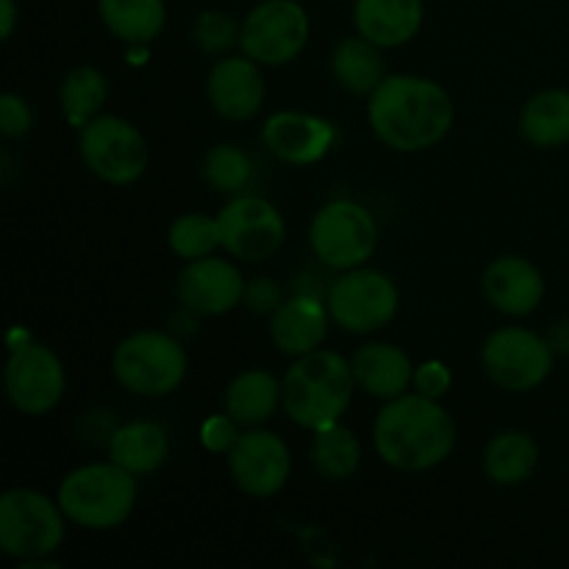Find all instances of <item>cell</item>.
Here are the masks:
<instances>
[{
	"instance_id": "obj_1",
	"label": "cell",
	"mask_w": 569,
	"mask_h": 569,
	"mask_svg": "<svg viewBox=\"0 0 569 569\" xmlns=\"http://www.w3.org/2000/svg\"><path fill=\"white\" fill-rule=\"evenodd\" d=\"M367 120L389 150L422 153L448 137L456 109L448 89L431 78L387 76L367 98Z\"/></svg>"
},
{
	"instance_id": "obj_2",
	"label": "cell",
	"mask_w": 569,
	"mask_h": 569,
	"mask_svg": "<svg viewBox=\"0 0 569 569\" xmlns=\"http://www.w3.org/2000/svg\"><path fill=\"white\" fill-rule=\"evenodd\" d=\"M372 442L395 470L426 472L453 453L456 422L439 400L420 392L400 395L378 411Z\"/></svg>"
},
{
	"instance_id": "obj_3",
	"label": "cell",
	"mask_w": 569,
	"mask_h": 569,
	"mask_svg": "<svg viewBox=\"0 0 569 569\" xmlns=\"http://www.w3.org/2000/svg\"><path fill=\"white\" fill-rule=\"evenodd\" d=\"M356 376L348 359L333 350H311L295 359L283 376V411L295 426L306 431H320L342 420L353 403Z\"/></svg>"
},
{
	"instance_id": "obj_4",
	"label": "cell",
	"mask_w": 569,
	"mask_h": 569,
	"mask_svg": "<svg viewBox=\"0 0 569 569\" xmlns=\"http://www.w3.org/2000/svg\"><path fill=\"white\" fill-rule=\"evenodd\" d=\"M137 495V476L117 467L114 461H106L78 467L64 476L56 500L72 526L87 531H111L133 515Z\"/></svg>"
},
{
	"instance_id": "obj_5",
	"label": "cell",
	"mask_w": 569,
	"mask_h": 569,
	"mask_svg": "<svg viewBox=\"0 0 569 569\" xmlns=\"http://www.w3.org/2000/svg\"><path fill=\"white\" fill-rule=\"evenodd\" d=\"M111 370L126 392L139 398H167L187 378L189 359L172 333L137 331L117 345Z\"/></svg>"
},
{
	"instance_id": "obj_6",
	"label": "cell",
	"mask_w": 569,
	"mask_h": 569,
	"mask_svg": "<svg viewBox=\"0 0 569 569\" xmlns=\"http://www.w3.org/2000/svg\"><path fill=\"white\" fill-rule=\"evenodd\" d=\"M67 522L59 500L37 489H9L0 498V550L20 565L50 559L64 542Z\"/></svg>"
},
{
	"instance_id": "obj_7",
	"label": "cell",
	"mask_w": 569,
	"mask_h": 569,
	"mask_svg": "<svg viewBox=\"0 0 569 569\" xmlns=\"http://www.w3.org/2000/svg\"><path fill=\"white\" fill-rule=\"evenodd\" d=\"M309 244L331 270L365 267L378 248V222L356 200H331L311 217Z\"/></svg>"
},
{
	"instance_id": "obj_8",
	"label": "cell",
	"mask_w": 569,
	"mask_h": 569,
	"mask_svg": "<svg viewBox=\"0 0 569 569\" xmlns=\"http://www.w3.org/2000/svg\"><path fill=\"white\" fill-rule=\"evenodd\" d=\"M83 164L92 176L111 187H128L148 170V142L133 122L114 114H100L81 128L78 139Z\"/></svg>"
},
{
	"instance_id": "obj_9",
	"label": "cell",
	"mask_w": 569,
	"mask_h": 569,
	"mask_svg": "<svg viewBox=\"0 0 569 569\" xmlns=\"http://www.w3.org/2000/svg\"><path fill=\"white\" fill-rule=\"evenodd\" d=\"M400 292L387 272L353 267L328 289V311L342 331L376 333L395 320Z\"/></svg>"
},
{
	"instance_id": "obj_10",
	"label": "cell",
	"mask_w": 569,
	"mask_h": 569,
	"mask_svg": "<svg viewBox=\"0 0 569 569\" xmlns=\"http://www.w3.org/2000/svg\"><path fill=\"white\" fill-rule=\"evenodd\" d=\"M553 359L548 337L517 326L489 333L481 348L483 372L506 392H533L542 387L553 372Z\"/></svg>"
},
{
	"instance_id": "obj_11",
	"label": "cell",
	"mask_w": 569,
	"mask_h": 569,
	"mask_svg": "<svg viewBox=\"0 0 569 569\" xmlns=\"http://www.w3.org/2000/svg\"><path fill=\"white\" fill-rule=\"evenodd\" d=\"M311 37V20L298 0H261L242 22L239 48L261 67H283L298 59Z\"/></svg>"
},
{
	"instance_id": "obj_12",
	"label": "cell",
	"mask_w": 569,
	"mask_h": 569,
	"mask_svg": "<svg viewBox=\"0 0 569 569\" xmlns=\"http://www.w3.org/2000/svg\"><path fill=\"white\" fill-rule=\"evenodd\" d=\"M67 389V372L59 356L48 345L22 342L9 345L6 361V398L20 415L44 417L61 403Z\"/></svg>"
},
{
	"instance_id": "obj_13",
	"label": "cell",
	"mask_w": 569,
	"mask_h": 569,
	"mask_svg": "<svg viewBox=\"0 0 569 569\" xmlns=\"http://www.w3.org/2000/svg\"><path fill=\"white\" fill-rule=\"evenodd\" d=\"M217 231H220V244L226 253L239 261L259 264L281 250L287 239V222L270 200L256 198V194H237L217 214Z\"/></svg>"
},
{
	"instance_id": "obj_14",
	"label": "cell",
	"mask_w": 569,
	"mask_h": 569,
	"mask_svg": "<svg viewBox=\"0 0 569 569\" xmlns=\"http://www.w3.org/2000/svg\"><path fill=\"white\" fill-rule=\"evenodd\" d=\"M228 470L239 492L250 498H272L292 476V453L278 433L250 428L228 453Z\"/></svg>"
},
{
	"instance_id": "obj_15",
	"label": "cell",
	"mask_w": 569,
	"mask_h": 569,
	"mask_svg": "<svg viewBox=\"0 0 569 569\" xmlns=\"http://www.w3.org/2000/svg\"><path fill=\"white\" fill-rule=\"evenodd\" d=\"M244 283L248 281L237 264L211 253L206 259L187 261L176 281V295L189 315L222 317L242 303Z\"/></svg>"
},
{
	"instance_id": "obj_16",
	"label": "cell",
	"mask_w": 569,
	"mask_h": 569,
	"mask_svg": "<svg viewBox=\"0 0 569 569\" xmlns=\"http://www.w3.org/2000/svg\"><path fill=\"white\" fill-rule=\"evenodd\" d=\"M209 103L222 120L248 122L264 109L267 83L261 64L250 56H220L206 78Z\"/></svg>"
},
{
	"instance_id": "obj_17",
	"label": "cell",
	"mask_w": 569,
	"mask_h": 569,
	"mask_svg": "<svg viewBox=\"0 0 569 569\" xmlns=\"http://www.w3.org/2000/svg\"><path fill=\"white\" fill-rule=\"evenodd\" d=\"M261 142L283 164L309 167L328 156L337 142V126L306 111H276L261 128Z\"/></svg>"
},
{
	"instance_id": "obj_18",
	"label": "cell",
	"mask_w": 569,
	"mask_h": 569,
	"mask_svg": "<svg viewBox=\"0 0 569 569\" xmlns=\"http://www.w3.org/2000/svg\"><path fill=\"white\" fill-rule=\"evenodd\" d=\"M481 289L500 315L526 317L542 303L545 278L533 261L522 256H500L483 270Z\"/></svg>"
},
{
	"instance_id": "obj_19",
	"label": "cell",
	"mask_w": 569,
	"mask_h": 569,
	"mask_svg": "<svg viewBox=\"0 0 569 569\" xmlns=\"http://www.w3.org/2000/svg\"><path fill=\"white\" fill-rule=\"evenodd\" d=\"M328 326H331L328 303L322 306V300L315 295H295L283 300L272 315L270 339L283 356L300 359L311 350H320L328 337Z\"/></svg>"
},
{
	"instance_id": "obj_20",
	"label": "cell",
	"mask_w": 569,
	"mask_h": 569,
	"mask_svg": "<svg viewBox=\"0 0 569 569\" xmlns=\"http://www.w3.org/2000/svg\"><path fill=\"white\" fill-rule=\"evenodd\" d=\"M426 20L422 0H356V31L378 48H400L420 33Z\"/></svg>"
},
{
	"instance_id": "obj_21",
	"label": "cell",
	"mask_w": 569,
	"mask_h": 569,
	"mask_svg": "<svg viewBox=\"0 0 569 569\" xmlns=\"http://www.w3.org/2000/svg\"><path fill=\"white\" fill-rule=\"evenodd\" d=\"M356 383L370 398L395 400L415 383V365L403 348L389 342H367L350 359Z\"/></svg>"
},
{
	"instance_id": "obj_22",
	"label": "cell",
	"mask_w": 569,
	"mask_h": 569,
	"mask_svg": "<svg viewBox=\"0 0 569 569\" xmlns=\"http://www.w3.org/2000/svg\"><path fill=\"white\" fill-rule=\"evenodd\" d=\"M167 456H170V439L156 422H126L109 437V459L137 478L164 467Z\"/></svg>"
},
{
	"instance_id": "obj_23",
	"label": "cell",
	"mask_w": 569,
	"mask_h": 569,
	"mask_svg": "<svg viewBox=\"0 0 569 569\" xmlns=\"http://www.w3.org/2000/svg\"><path fill=\"white\" fill-rule=\"evenodd\" d=\"M283 400L278 378L267 370H244L228 383L226 415L233 417L242 428H261L272 420Z\"/></svg>"
},
{
	"instance_id": "obj_24",
	"label": "cell",
	"mask_w": 569,
	"mask_h": 569,
	"mask_svg": "<svg viewBox=\"0 0 569 569\" xmlns=\"http://www.w3.org/2000/svg\"><path fill=\"white\" fill-rule=\"evenodd\" d=\"M539 445L528 431H500L483 450V472L498 487H520L537 472Z\"/></svg>"
},
{
	"instance_id": "obj_25",
	"label": "cell",
	"mask_w": 569,
	"mask_h": 569,
	"mask_svg": "<svg viewBox=\"0 0 569 569\" xmlns=\"http://www.w3.org/2000/svg\"><path fill=\"white\" fill-rule=\"evenodd\" d=\"M98 14L111 37L139 48L164 31L167 6L164 0H98Z\"/></svg>"
},
{
	"instance_id": "obj_26",
	"label": "cell",
	"mask_w": 569,
	"mask_h": 569,
	"mask_svg": "<svg viewBox=\"0 0 569 569\" xmlns=\"http://www.w3.org/2000/svg\"><path fill=\"white\" fill-rule=\"evenodd\" d=\"M331 72L345 92L356 98H370L378 89V83L387 78L383 72L381 48L372 44L370 39L348 37L333 48L331 53Z\"/></svg>"
},
{
	"instance_id": "obj_27",
	"label": "cell",
	"mask_w": 569,
	"mask_h": 569,
	"mask_svg": "<svg viewBox=\"0 0 569 569\" xmlns=\"http://www.w3.org/2000/svg\"><path fill=\"white\" fill-rule=\"evenodd\" d=\"M520 131L528 144L542 150L569 144V92L545 89L526 100L520 111Z\"/></svg>"
},
{
	"instance_id": "obj_28",
	"label": "cell",
	"mask_w": 569,
	"mask_h": 569,
	"mask_svg": "<svg viewBox=\"0 0 569 569\" xmlns=\"http://www.w3.org/2000/svg\"><path fill=\"white\" fill-rule=\"evenodd\" d=\"M106 98H109V81H106L103 72L98 67H72L64 78H61L59 87V103L61 114L70 126L83 128L87 122H92L94 117H100Z\"/></svg>"
},
{
	"instance_id": "obj_29",
	"label": "cell",
	"mask_w": 569,
	"mask_h": 569,
	"mask_svg": "<svg viewBox=\"0 0 569 569\" xmlns=\"http://www.w3.org/2000/svg\"><path fill=\"white\" fill-rule=\"evenodd\" d=\"M309 459L315 470L328 481H348L361 465V445L348 426L333 422V426L315 431Z\"/></svg>"
},
{
	"instance_id": "obj_30",
	"label": "cell",
	"mask_w": 569,
	"mask_h": 569,
	"mask_svg": "<svg viewBox=\"0 0 569 569\" xmlns=\"http://www.w3.org/2000/svg\"><path fill=\"white\" fill-rule=\"evenodd\" d=\"M200 176L209 183L214 192L222 194H237L248 187L250 176H253V164H250V156L244 153L237 144H214L209 153L203 156V164H200Z\"/></svg>"
},
{
	"instance_id": "obj_31",
	"label": "cell",
	"mask_w": 569,
	"mask_h": 569,
	"mask_svg": "<svg viewBox=\"0 0 569 569\" xmlns=\"http://www.w3.org/2000/svg\"><path fill=\"white\" fill-rule=\"evenodd\" d=\"M167 244L172 253L183 261L206 259L220 248V231H217V217L209 214H183L172 220L167 231Z\"/></svg>"
},
{
	"instance_id": "obj_32",
	"label": "cell",
	"mask_w": 569,
	"mask_h": 569,
	"mask_svg": "<svg viewBox=\"0 0 569 569\" xmlns=\"http://www.w3.org/2000/svg\"><path fill=\"white\" fill-rule=\"evenodd\" d=\"M192 37L206 56H228V50L242 39V26L228 11L209 9L194 20Z\"/></svg>"
},
{
	"instance_id": "obj_33",
	"label": "cell",
	"mask_w": 569,
	"mask_h": 569,
	"mask_svg": "<svg viewBox=\"0 0 569 569\" xmlns=\"http://www.w3.org/2000/svg\"><path fill=\"white\" fill-rule=\"evenodd\" d=\"M239 428L242 426H239L233 417L214 415L203 422V428H200V442H203V448L209 450V453H231L233 445L242 437Z\"/></svg>"
},
{
	"instance_id": "obj_34",
	"label": "cell",
	"mask_w": 569,
	"mask_h": 569,
	"mask_svg": "<svg viewBox=\"0 0 569 569\" xmlns=\"http://www.w3.org/2000/svg\"><path fill=\"white\" fill-rule=\"evenodd\" d=\"M33 128V111L20 94L6 92L0 98V131L9 139H22Z\"/></svg>"
},
{
	"instance_id": "obj_35",
	"label": "cell",
	"mask_w": 569,
	"mask_h": 569,
	"mask_svg": "<svg viewBox=\"0 0 569 569\" xmlns=\"http://www.w3.org/2000/svg\"><path fill=\"white\" fill-rule=\"evenodd\" d=\"M242 303L248 306L250 311H256V315H276L278 306L283 303V289L281 283L276 281V278H250L248 283H244V298Z\"/></svg>"
},
{
	"instance_id": "obj_36",
	"label": "cell",
	"mask_w": 569,
	"mask_h": 569,
	"mask_svg": "<svg viewBox=\"0 0 569 569\" xmlns=\"http://www.w3.org/2000/svg\"><path fill=\"white\" fill-rule=\"evenodd\" d=\"M453 376H450L448 365L442 361H426V365L415 367V389L426 398L442 400L448 395Z\"/></svg>"
},
{
	"instance_id": "obj_37",
	"label": "cell",
	"mask_w": 569,
	"mask_h": 569,
	"mask_svg": "<svg viewBox=\"0 0 569 569\" xmlns=\"http://www.w3.org/2000/svg\"><path fill=\"white\" fill-rule=\"evenodd\" d=\"M548 342L556 356H569V317H565V320H559L553 328H550Z\"/></svg>"
},
{
	"instance_id": "obj_38",
	"label": "cell",
	"mask_w": 569,
	"mask_h": 569,
	"mask_svg": "<svg viewBox=\"0 0 569 569\" xmlns=\"http://www.w3.org/2000/svg\"><path fill=\"white\" fill-rule=\"evenodd\" d=\"M0 6H3V28H0V33H3V39H11L17 26V3L14 0H0Z\"/></svg>"
}]
</instances>
